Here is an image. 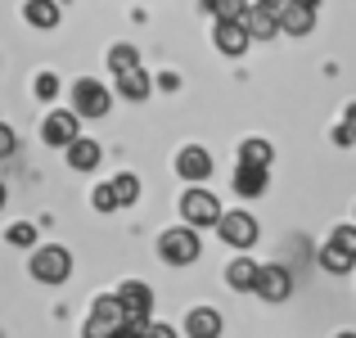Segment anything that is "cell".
I'll return each instance as SVG.
<instances>
[{"mask_svg": "<svg viewBox=\"0 0 356 338\" xmlns=\"http://www.w3.org/2000/svg\"><path fill=\"white\" fill-rule=\"evenodd\" d=\"M122 330H127V312H122V298H99L95 312H90L86 330H81V338H118Z\"/></svg>", "mask_w": 356, "mask_h": 338, "instance_id": "1", "label": "cell"}, {"mask_svg": "<svg viewBox=\"0 0 356 338\" xmlns=\"http://www.w3.org/2000/svg\"><path fill=\"white\" fill-rule=\"evenodd\" d=\"M32 275L41 280V284H63V280L72 275V252L59 248V243H45V248L32 252Z\"/></svg>", "mask_w": 356, "mask_h": 338, "instance_id": "2", "label": "cell"}, {"mask_svg": "<svg viewBox=\"0 0 356 338\" xmlns=\"http://www.w3.org/2000/svg\"><path fill=\"white\" fill-rule=\"evenodd\" d=\"M158 252H163V261H172V266H190L194 257H199V234H194V225H176V230H167L163 239H158Z\"/></svg>", "mask_w": 356, "mask_h": 338, "instance_id": "3", "label": "cell"}, {"mask_svg": "<svg viewBox=\"0 0 356 338\" xmlns=\"http://www.w3.org/2000/svg\"><path fill=\"white\" fill-rule=\"evenodd\" d=\"M108 104H113V95L104 90V81L81 77L77 86H72V113H77V118H104Z\"/></svg>", "mask_w": 356, "mask_h": 338, "instance_id": "4", "label": "cell"}, {"mask_svg": "<svg viewBox=\"0 0 356 338\" xmlns=\"http://www.w3.org/2000/svg\"><path fill=\"white\" fill-rule=\"evenodd\" d=\"M217 230L230 248H252L257 243V217H248V212H221Z\"/></svg>", "mask_w": 356, "mask_h": 338, "instance_id": "5", "label": "cell"}, {"mask_svg": "<svg viewBox=\"0 0 356 338\" xmlns=\"http://www.w3.org/2000/svg\"><path fill=\"white\" fill-rule=\"evenodd\" d=\"M212 41H217L221 54L239 59V54L252 45V36H248V27H243V18H217V27H212Z\"/></svg>", "mask_w": 356, "mask_h": 338, "instance_id": "6", "label": "cell"}, {"mask_svg": "<svg viewBox=\"0 0 356 338\" xmlns=\"http://www.w3.org/2000/svg\"><path fill=\"white\" fill-rule=\"evenodd\" d=\"M122 298V312H127V325H149V307H154V293H149V284H140V280H127V284L118 289Z\"/></svg>", "mask_w": 356, "mask_h": 338, "instance_id": "7", "label": "cell"}, {"mask_svg": "<svg viewBox=\"0 0 356 338\" xmlns=\"http://www.w3.org/2000/svg\"><path fill=\"white\" fill-rule=\"evenodd\" d=\"M316 9H321V0H289V5L280 9V32L307 36L316 27Z\"/></svg>", "mask_w": 356, "mask_h": 338, "instance_id": "8", "label": "cell"}, {"mask_svg": "<svg viewBox=\"0 0 356 338\" xmlns=\"http://www.w3.org/2000/svg\"><path fill=\"white\" fill-rule=\"evenodd\" d=\"M181 212H185V221H190V225H217L221 221V203L212 199L208 190H185Z\"/></svg>", "mask_w": 356, "mask_h": 338, "instance_id": "9", "label": "cell"}, {"mask_svg": "<svg viewBox=\"0 0 356 338\" xmlns=\"http://www.w3.org/2000/svg\"><path fill=\"white\" fill-rule=\"evenodd\" d=\"M41 140L54 149H68L72 140H77V113H50V118L41 122Z\"/></svg>", "mask_w": 356, "mask_h": 338, "instance_id": "10", "label": "cell"}, {"mask_svg": "<svg viewBox=\"0 0 356 338\" xmlns=\"http://www.w3.org/2000/svg\"><path fill=\"white\" fill-rule=\"evenodd\" d=\"M257 293L266 298V303H284V298L293 293V275H289L284 266H261V275H257Z\"/></svg>", "mask_w": 356, "mask_h": 338, "instance_id": "11", "label": "cell"}, {"mask_svg": "<svg viewBox=\"0 0 356 338\" xmlns=\"http://www.w3.org/2000/svg\"><path fill=\"white\" fill-rule=\"evenodd\" d=\"M176 172L185 176V181H203V176H212V154L199 145H185L181 154H176Z\"/></svg>", "mask_w": 356, "mask_h": 338, "instance_id": "12", "label": "cell"}, {"mask_svg": "<svg viewBox=\"0 0 356 338\" xmlns=\"http://www.w3.org/2000/svg\"><path fill=\"white\" fill-rule=\"evenodd\" d=\"M185 334H190V338H221V312H212V307H194V312L185 316Z\"/></svg>", "mask_w": 356, "mask_h": 338, "instance_id": "13", "label": "cell"}, {"mask_svg": "<svg viewBox=\"0 0 356 338\" xmlns=\"http://www.w3.org/2000/svg\"><path fill=\"white\" fill-rule=\"evenodd\" d=\"M243 27H248L252 41H270V36L280 32V14H270V9H261V5H248V14H243Z\"/></svg>", "mask_w": 356, "mask_h": 338, "instance_id": "14", "label": "cell"}, {"mask_svg": "<svg viewBox=\"0 0 356 338\" xmlns=\"http://www.w3.org/2000/svg\"><path fill=\"white\" fill-rule=\"evenodd\" d=\"M261 190H266V167L239 163V167H235V194H239V199H257Z\"/></svg>", "mask_w": 356, "mask_h": 338, "instance_id": "15", "label": "cell"}, {"mask_svg": "<svg viewBox=\"0 0 356 338\" xmlns=\"http://www.w3.org/2000/svg\"><path fill=\"white\" fill-rule=\"evenodd\" d=\"M257 275H261V266H257V261H248V257H235L226 266V284L239 289V293H252V289H257Z\"/></svg>", "mask_w": 356, "mask_h": 338, "instance_id": "16", "label": "cell"}, {"mask_svg": "<svg viewBox=\"0 0 356 338\" xmlns=\"http://www.w3.org/2000/svg\"><path fill=\"white\" fill-rule=\"evenodd\" d=\"M68 167H77V172H95V167H99V145L86 140V136H77L68 145Z\"/></svg>", "mask_w": 356, "mask_h": 338, "instance_id": "17", "label": "cell"}, {"mask_svg": "<svg viewBox=\"0 0 356 338\" xmlns=\"http://www.w3.org/2000/svg\"><path fill=\"white\" fill-rule=\"evenodd\" d=\"M23 18L32 27H41V32H50V27H59V5H54V0H27Z\"/></svg>", "mask_w": 356, "mask_h": 338, "instance_id": "18", "label": "cell"}, {"mask_svg": "<svg viewBox=\"0 0 356 338\" xmlns=\"http://www.w3.org/2000/svg\"><path fill=\"white\" fill-rule=\"evenodd\" d=\"M149 90H154V81H149V72H145V68L118 72V95H122V99H145Z\"/></svg>", "mask_w": 356, "mask_h": 338, "instance_id": "19", "label": "cell"}, {"mask_svg": "<svg viewBox=\"0 0 356 338\" xmlns=\"http://www.w3.org/2000/svg\"><path fill=\"white\" fill-rule=\"evenodd\" d=\"M352 252H343L339 248V243H325V248H321V266L325 271H334V275H348V271H352Z\"/></svg>", "mask_w": 356, "mask_h": 338, "instance_id": "20", "label": "cell"}, {"mask_svg": "<svg viewBox=\"0 0 356 338\" xmlns=\"http://www.w3.org/2000/svg\"><path fill=\"white\" fill-rule=\"evenodd\" d=\"M270 158H275V149H270L266 140H243V145H239V163H257V167H270Z\"/></svg>", "mask_w": 356, "mask_h": 338, "instance_id": "21", "label": "cell"}, {"mask_svg": "<svg viewBox=\"0 0 356 338\" xmlns=\"http://www.w3.org/2000/svg\"><path fill=\"white\" fill-rule=\"evenodd\" d=\"M108 63H113V72H131V68H140L136 45H113V50H108Z\"/></svg>", "mask_w": 356, "mask_h": 338, "instance_id": "22", "label": "cell"}, {"mask_svg": "<svg viewBox=\"0 0 356 338\" xmlns=\"http://www.w3.org/2000/svg\"><path fill=\"white\" fill-rule=\"evenodd\" d=\"M212 18H243L248 14V0H208Z\"/></svg>", "mask_w": 356, "mask_h": 338, "instance_id": "23", "label": "cell"}, {"mask_svg": "<svg viewBox=\"0 0 356 338\" xmlns=\"http://www.w3.org/2000/svg\"><path fill=\"white\" fill-rule=\"evenodd\" d=\"M113 194H118V203H122V208H127V203H136V199H140V181H136L131 172H122L118 181H113Z\"/></svg>", "mask_w": 356, "mask_h": 338, "instance_id": "24", "label": "cell"}, {"mask_svg": "<svg viewBox=\"0 0 356 338\" xmlns=\"http://www.w3.org/2000/svg\"><path fill=\"white\" fill-rule=\"evenodd\" d=\"M5 239L14 243V248H32V243H36V230L27 221H18V225H9V230H5Z\"/></svg>", "mask_w": 356, "mask_h": 338, "instance_id": "25", "label": "cell"}, {"mask_svg": "<svg viewBox=\"0 0 356 338\" xmlns=\"http://www.w3.org/2000/svg\"><path fill=\"white\" fill-rule=\"evenodd\" d=\"M330 243H339L343 252H352V257H356V225H339V230L330 234Z\"/></svg>", "mask_w": 356, "mask_h": 338, "instance_id": "26", "label": "cell"}, {"mask_svg": "<svg viewBox=\"0 0 356 338\" xmlns=\"http://www.w3.org/2000/svg\"><path fill=\"white\" fill-rule=\"evenodd\" d=\"M95 208H99V212H113V208H122V203H118V194H113V185H99V190H95Z\"/></svg>", "mask_w": 356, "mask_h": 338, "instance_id": "27", "label": "cell"}, {"mask_svg": "<svg viewBox=\"0 0 356 338\" xmlns=\"http://www.w3.org/2000/svg\"><path fill=\"white\" fill-rule=\"evenodd\" d=\"M54 90H59V77H54V72H41V77H36V95L54 99Z\"/></svg>", "mask_w": 356, "mask_h": 338, "instance_id": "28", "label": "cell"}, {"mask_svg": "<svg viewBox=\"0 0 356 338\" xmlns=\"http://www.w3.org/2000/svg\"><path fill=\"white\" fill-rule=\"evenodd\" d=\"M9 154H14V131L0 122V158H9Z\"/></svg>", "mask_w": 356, "mask_h": 338, "instance_id": "29", "label": "cell"}, {"mask_svg": "<svg viewBox=\"0 0 356 338\" xmlns=\"http://www.w3.org/2000/svg\"><path fill=\"white\" fill-rule=\"evenodd\" d=\"M145 338H176L172 325H145Z\"/></svg>", "mask_w": 356, "mask_h": 338, "instance_id": "30", "label": "cell"}, {"mask_svg": "<svg viewBox=\"0 0 356 338\" xmlns=\"http://www.w3.org/2000/svg\"><path fill=\"white\" fill-rule=\"evenodd\" d=\"M334 140H339V145H352V140H356V136H352V131H348V122H343V127H339V131H334Z\"/></svg>", "mask_w": 356, "mask_h": 338, "instance_id": "31", "label": "cell"}, {"mask_svg": "<svg viewBox=\"0 0 356 338\" xmlns=\"http://www.w3.org/2000/svg\"><path fill=\"white\" fill-rule=\"evenodd\" d=\"M118 338H145V325H127V330H122Z\"/></svg>", "mask_w": 356, "mask_h": 338, "instance_id": "32", "label": "cell"}, {"mask_svg": "<svg viewBox=\"0 0 356 338\" xmlns=\"http://www.w3.org/2000/svg\"><path fill=\"white\" fill-rule=\"evenodd\" d=\"M257 5H261V9H270V14H280V9H284L289 0H257Z\"/></svg>", "mask_w": 356, "mask_h": 338, "instance_id": "33", "label": "cell"}, {"mask_svg": "<svg viewBox=\"0 0 356 338\" xmlns=\"http://www.w3.org/2000/svg\"><path fill=\"white\" fill-rule=\"evenodd\" d=\"M348 131L356 136V104H348Z\"/></svg>", "mask_w": 356, "mask_h": 338, "instance_id": "34", "label": "cell"}, {"mask_svg": "<svg viewBox=\"0 0 356 338\" xmlns=\"http://www.w3.org/2000/svg\"><path fill=\"white\" fill-rule=\"evenodd\" d=\"M0 208H5V181H0Z\"/></svg>", "mask_w": 356, "mask_h": 338, "instance_id": "35", "label": "cell"}, {"mask_svg": "<svg viewBox=\"0 0 356 338\" xmlns=\"http://www.w3.org/2000/svg\"><path fill=\"white\" fill-rule=\"evenodd\" d=\"M339 338H356V334H339Z\"/></svg>", "mask_w": 356, "mask_h": 338, "instance_id": "36", "label": "cell"}]
</instances>
